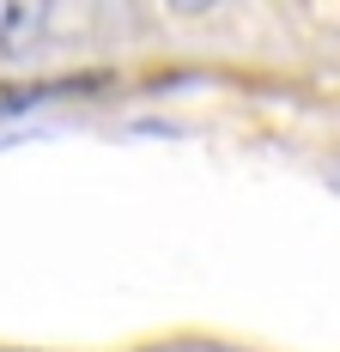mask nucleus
<instances>
[{"instance_id":"nucleus-1","label":"nucleus","mask_w":340,"mask_h":352,"mask_svg":"<svg viewBox=\"0 0 340 352\" xmlns=\"http://www.w3.org/2000/svg\"><path fill=\"white\" fill-rule=\"evenodd\" d=\"M55 36V6L43 0H0V61H31Z\"/></svg>"}]
</instances>
